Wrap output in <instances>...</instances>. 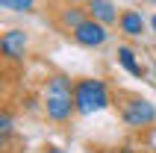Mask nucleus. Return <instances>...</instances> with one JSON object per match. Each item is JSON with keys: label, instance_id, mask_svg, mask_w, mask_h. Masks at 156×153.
Masks as SVG:
<instances>
[{"label": "nucleus", "instance_id": "nucleus-1", "mask_svg": "<svg viewBox=\"0 0 156 153\" xmlns=\"http://www.w3.org/2000/svg\"><path fill=\"white\" fill-rule=\"evenodd\" d=\"M44 115L53 124H68L77 115L74 103V80L65 74H50L44 85Z\"/></svg>", "mask_w": 156, "mask_h": 153}, {"label": "nucleus", "instance_id": "nucleus-2", "mask_svg": "<svg viewBox=\"0 0 156 153\" xmlns=\"http://www.w3.org/2000/svg\"><path fill=\"white\" fill-rule=\"evenodd\" d=\"M112 106L118 109L121 121L127 124V127H133V130H147V127L156 124V106H153V100L141 97L139 91H127V88L115 91L112 94Z\"/></svg>", "mask_w": 156, "mask_h": 153}, {"label": "nucleus", "instance_id": "nucleus-3", "mask_svg": "<svg viewBox=\"0 0 156 153\" xmlns=\"http://www.w3.org/2000/svg\"><path fill=\"white\" fill-rule=\"evenodd\" d=\"M74 103H77V115H94L112 106V91L97 76H80L74 80Z\"/></svg>", "mask_w": 156, "mask_h": 153}, {"label": "nucleus", "instance_id": "nucleus-4", "mask_svg": "<svg viewBox=\"0 0 156 153\" xmlns=\"http://www.w3.org/2000/svg\"><path fill=\"white\" fill-rule=\"evenodd\" d=\"M71 38H74L80 47H103V44L109 41V27L94 21V18H86V21L71 33Z\"/></svg>", "mask_w": 156, "mask_h": 153}, {"label": "nucleus", "instance_id": "nucleus-5", "mask_svg": "<svg viewBox=\"0 0 156 153\" xmlns=\"http://www.w3.org/2000/svg\"><path fill=\"white\" fill-rule=\"evenodd\" d=\"M30 50V35L24 30H6L0 35V53L6 62H24Z\"/></svg>", "mask_w": 156, "mask_h": 153}, {"label": "nucleus", "instance_id": "nucleus-6", "mask_svg": "<svg viewBox=\"0 0 156 153\" xmlns=\"http://www.w3.org/2000/svg\"><path fill=\"white\" fill-rule=\"evenodd\" d=\"M86 18H88L86 3H83V6H80V3H65V6H59V12H56V27H59L62 33L71 35Z\"/></svg>", "mask_w": 156, "mask_h": 153}, {"label": "nucleus", "instance_id": "nucleus-7", "mask_svg": "<svg viewBox=\"0 0 156 153\" xmlns=\"http://www.w3.org/2000/svg\"><path fill=\"white\" fill-rule=\"evenodd\" d=\"M118 30H121L127 38H141L144 30H147V24H144L141 12H136V9H121V15H118Z\"/></svg>", "mask_w": 156, "mask_h": 153}, {"label": "nucleus", "instance_id": "nucleus-8", "mask_svg": "<svg viewBox=\"0 0 156 153\" xmlns=\"http://www.w3.org/2000/svg\"><path fill=\"white\" fill-rule=\"evenodd\" d=\"M86 9H88V18H94V21H100L106 27L118 24V15H121L112 0H86Z\"/></svg>", "mask_w": 156, "mask_h": 153}, {"label": "nucleus", "instance_id": "nucleus-9", "mask_svg": "<svg viewBox=\"0 0 156 153\" xmlns=\"http://www.w3.org/2000/svg\"><path fill=\"white\" fill-rule=\"evenodd\" d=\"M118 65H121L130 76H136V80H144V76H147V68L136 59L133 47H127V44H121V47H118Z\"/></svg>", "mask_w": 156, "mask_h": 153}, {"label": "nucleus", "instance_id": "nucleus-10", "mask_svg": "<svg viewBox=\"0 0 156 153\" xmlns=\"http://www.w3.org/2000/svg\"><path fill=\"white\" fill-rule=\"evenodd\" d=\"M12 136H15V118H12V109H3L0 112V138H3V144Z\"/></svg>", "mask_w": 156, "mask_h": 153}, {"label": "nucleus", "instance_id": "nucleus-11", "mask_svg": "<svg viewBox=\"0 0 156 153\" xmlns=\"http://www.w3.org/2000/svg\"><path fill=\"white\" fill-rule=\"evenodd\" d=\"M38 0H0V6L6 12H33Z\"/></svg>", "mask_w": 156, "mask_h": 153}, {"label": "nucleus", "instance_id": "nucleus-12", "mask_svg": "<svg viewBox=\"0 0 156 153\" xmlns=\"http://www.w3.org/2000/svg\"><path fill=\"white\" fill-rule=\"evenodd\" d=\"M41 153H65V150H62V147H56V144H44Z\"/></svg>", "mask_w": 156, "mask_h": 153}, {"label": "nucleus", "instance_id": "nucleus-13", "mask_svg": "<svg viewBox=\"0 0 156 153\" xmlns=\"http://www.w3.org/2000/svg\"><path fill=\"white\" fill-rule=\"evenodd\" d=\"M150 27H153V33H156V15H153V18H150Z\"/></svg>", "mask_w": 156, "mask_h": 153}, {"label": "nucleus", "instance_id": "nucleus-14", "mask_svg": "<svg viewBox=\"0 0 156 153\" xmlns=\"http://www.w3.org/2000/svg\"><path fill=\"white\" fill-rule=\"evenodd\" d=\"M83 3H86V0H83Z\"/></svg>", "mask_w": 156, "mask_h": 153}]
</instances>
